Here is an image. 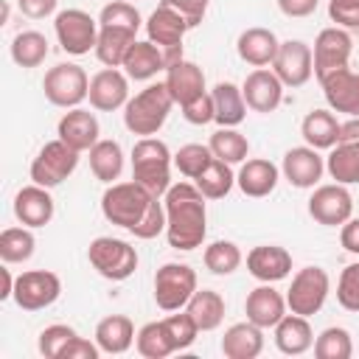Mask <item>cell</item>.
<instances>
[{"label": "cell", "instance_id": "1", "mask_svg": "<svg viewBox=\"0 0 359 359\" xmlns=\"http://www.w3.org/2000/svg\"><path fill=\"white\" fill-rule=\"evenodd\" d=\"M165 205V241L174 250L191 252L202 247L208 236V208L205 196L191 182H177L163 196Z\"/></svg>", "mask_w": 359, "mask_h": 359}, {"label": "cell", "instance_id": "2", "mask_svg": "<svg viewBox=\"0 0 359 359\" xmlns=\"http://www.w3.org/2000/svg\"><path fill=\"white\" fill-rule=\"evenodd\" d=\"M174 107V98L165 87V81H157V84H149L143 87L140 93H135L126 107H123V126L132 132V135H140V137H151L163 129V123L168 121V112Z\"/></svg>", "mask_w": 359, "mask_h": 359}, {"label": "cell", "instance_id": "3", "mask_svg": "<svg viewBox=\"0 0 359 359\" xmlns=\"http://www.w3.org/2000/svg\"><path fill=\"white\" fill-rule=\"evenodd\" d=\"M171 165L174 154L160 137H140L132 146V180L154 196H165L171 188Z\"/></svg>", "mask_w": 359, "mask_h": 359}, {"label": "cell", "instance_id": "4", "mask_svg": "<svg viewBox=\"0 0 359 359\" xmlns=\"http://www.w3.org/2000/svg\"><path fill=\"white\" fill-rule=\"evenodd\" d=\"M154 199L157 196L151 191H146L140 182H135V180L112 182V185H107V191L101 196V213H104V219L109 224H118V227L132 233L143 222V216L149 213Z\"/></svg>", "mask_w": 359, "mask_h": 359}, {"label": "cell", "instance_id": "5", "mask_svg": "<svg viewBox=\"0 0 359 359\" xmlns=\"http://www.w3.org/2000/svg\"><path fill=\"white\" fill-rule=\"evenodd\" d=\"M87 261H90V266L101 278H107V280H126L137 269V250L129 241H123V238L98 236L87 247Z\"/></svg>", "mask_w": 359, "mask_h": 359}, {"label": "cell", "instance_id": "6", "mask_svg": "<svg viewBox=\"0 0 359 359\" xmlns=\"http://www.w3.org/2000/svg\"><path fill=\"white\" fill-rule=\"evenodd\" d=\"M42 90H45V98L53 107L73 109V107H79L90 95V79H87V73H84L81 65H76V62H59V65H53L45 73Z\"/></svg>", "mask_w": 359, "mask_h": 359}, {"label": "cell", "instance_id": "7", "mask_svg": "<svg viewBox=\"0 0 359 359\" xmlns=\"http://www.w3.org/2000/svg\"><path fill=\"white\" fill-rule=\"evenodd\" d=\"M196 289H199V280H196V272L188 264L168 261L154 272V303L163 311L185 309Z\"/></svg>", "mask_w": 359, "mask_h": 359}, {"label": "cell", "instance_id": "8", "mask_svg": "<svg viewBox=\"0 0 359 359\" xmlns=\"http://www.w3.org/2000/svg\"><path fill=\"white\" fill-rule=\"evenodd\" d=\"M331 292V278L323 266H303L297 269V275L292 278V286L286 292V306L292 314H303L311 317L317 314Z\"/></svg>", "mask_w": 359, "mask_h": 359}, {"label": "cell", "instance_id": "9", "mask_svg": "<svg viewBox=\"0 0 359 359\" xmlns=\"http://www.w3.org/2000/svg\"><path fill=\"white\" fill-rule=\"evenodd\" d=\"M53 31H56V39H59V48L70 56H84L90 50H95V42H98V20L90 17L87 11L81 8H65L56 14L53 20Z\"/></svg>", "mask_w": 359, "mask_h": 359}, {"label": "cell", "instance_id": "10", "mask_svg": "<svg viewBox=\"0 0 359 359\" xmlns=\"http://www.w3.org/2000/svg\"><path fill=\"white\" fill-rule=\"evenodd\" d=\"M76 165H79V151L56 137L36 151L28 174H31V182H36L42 188H56L76 171Z\"/></svg>", "mask_w": 359, "mask_h": 359}, {"label": "cell", "instance_id": "11", "mask_svg": "<svg viewBox=\"0 0 359 359\" xmlns=\"http://www.w3.org/2000/svg\"><path fill=\"white\" fill-rule=\"evenodd\" d=\"M188 31H191L188 20L168 3H160L146 20V36H149V42H154V45H160L165 50L168 65L182 59V39H185Z\"/></svg>", "mask_w": 359, "mask_h": 359}, {"label": "cell", "instance_id": "12", "mask_svg": "<svg viewBox=\"0 0 359 359\" xmlns=\"http://www.w3.org/2000/svg\"><path fill=\"white\" fill-rule=\"evenodd\" d=\"M311 53H314V79L323 81L331 73L348 67L351 53H353V36L339 25L323 28L317 34V39H314Z\"/></svg>", "mask_w": 359, "mask_h": 359}, {"label": "cell", "instance_id": "13", "mask_svg": "<svg viewBox=\"0 0 359 359\" xmlns=\"http://www.w3.org/2000/svg\"><path fill=\"white\" fill-rule=\"evenodd\" d=\"M59 294H62V280H59L56 272H50V269H28V272L17 275L11 300L22 311H42V309L53 306L59 300Z\"/></svg>", "mask_w": 359, "mask_h": 359}, {"label": "cell", "instance_id": "14", "mask_svg": "<svg viewBox=\"0 0 359 359\" xmlns=\"http://www.w3.org/2000/svg\"><path fill=\"white\" fill-rule=\"evenodd\" d=\"M309 216L317 224L342 227L353 216V196H351L348 185H342V182L317 185L314 194L309 196Z\"/></svg>", "mask_w": 359, "mask_h": 359}, {"label": "cell", "instance_id": "15", "mask_svg": "<svg viewBox=\"0 0 359 359\" xmlns=\"http://www.w3.org/2000/svg\"><path fill=\"white\" fill-rule=\"evenodd\" d=\"M275 76L283 81V87H303L314 76V53L311 45L303 39H286L278 48V56L272 62Z\"/></svg>", "mask_w": 359, "mask_h": 359}, {"label": "cell", "instance_id": "16", "mask_svg": "<svg viewBox=\"0 0 359 359\" xmlns=\"http://www.w3.org/2000/svg\"><path fill=\"white\" fill-rule=\"evenodd\" d=\"M90 107L98 112H115L126 107L129 95V76L118 67H104L90 79Z\"/></svg>", "mask_w": 359, "mask_h": 359}, {"label": "cell", "instance_id": "17", "mask_svg": "<svg viewBox=\"0 0 359 359\" xmlns=\"http://www.w3.org/2000/svg\"><path fill=\"white\" fill-rule=\"evenodd\" d=\"M241 93H244V101L252 112L269 115L283 101V81L275 76V70L255 67L252 73H247V79L241 84Z\"/></svg>", "mask_w": 359, "mask_h": 359}, {"label": "cell", "instance_id": "18", "mask_svg": "<svg viewBox=\"0 0 359 359\" xmlns=\"http://www.w3.org/2000/svg\"><path fill=\"white\" fill-rule=\"evenodd\" d=\"M56 135L59 140H65L70 149H76L79 154L81 151H90L101 137V126H98V118L90 112V109H81V107H73L67 109L62 118H59V126H56Z\"/></svg>", "mask_w": 359, "mask_h": 359}, {"label": "cell", "instance_id": "19", "mask_svg": "<svg viewBox=\"0 0 359 359\" xmlns=\"http://www.w3.org/2000/svg\"><path fill=\"white\" fill-rule=\"evenodd\" d=\"M53 213H56V205H53L50 188H42V185L31 182V185L17 191V196H14V216H17L20 224H25L31 230L34 227H45V224H50Z\"/></svg>", "mask_w": 359, "mask_h": 359}, {"label": "cell", "instance_id": "20", "mask_svg": "<svg viewBox=\"0 0 359 359\" xmlns=\"http://www.w3.org/2000/svg\"><path fill=\"white\" fill-rule=\"evenodd\" d=\"M280 171L289 180V185H294V188H314L323 180L325 160L311 146H294V149H289L283 154Z\"/></svg>", "mask_w": 359, "mask_h": 359}, {"label": "cell", "instance_id": "21", "mask_svg": "<svg viewBox=\"0 0 359 359\" xmlns=\"http://www.w3.org/2000/svg\"><path fill=\"white\" fill-rule=\"evenodd\" d=\"M320 87H323V95H325L328 109L342 112L348 118H356L359 115V73L356 70H351V67L337 70L328 79H323Z\"/></svg>", "mask_w": 359, "mask_h": 359}, {"label": "cell", "instance_id": "22", "mask_svg": "<svg viewBox=\"0 0 359 359\" xmlns=\"http://www.w3.org/2000/svg\"><path fill=\"white\" fill-rule=\"evenodd\" d=\"M247 272L261 283L283 280L292 272V255L278 244H258L247 252Z\"/></svg>", "mask_w": 359, "mask_h": 359}, {"label": "cell", "instance_id": "23", "mask_svg": "<svg viewBox=\"0 0 359 359\" xmlns=\"http://www.w3.org/2000/svg\"><path fill=\"white\" fill-rule=\"evenodd\" d=\"M286 309H289V306H286V297H283L272 283L255 286V289L247 294V300H244V314H247V320L255 323V325H261V328H275V325L283 320Z\"/></svg>", "mask_w": 359, "mask_h": 359}, {"label": "cell", "instance_id": "24", "mask_svg": "<svg viewBox=\"0 0 359 359\" xmlns=\"http://www.w3.org/2000/svg\"><path fill=\"white\" fill-rule=\"evenodd\" d=\"M163 81H165L174 104H180V107H185L194 98H199L202 93H208L205 90V73H202V67L194 65V62H188V59H180V62L168 65Z\"/></svg>", "mask_w": 359, "mask_h": 359}, {"label": "cell", "instance_id": "25", "mask_svg": "<svg viewBox=\"0 0 359 359\" xmlns=\"http://www.w3.org/2000/svg\"><path fill=\"white\" fill-rule=\"evenodd\" d=\"M278 48H280V42H278L275 31L272 28H261V25H252V28L241 31L238 39H236V50H238L241 62H247L252 67L272 65L275 56H278Z\"/></svg>", "mask_w": 359, "mask_h": 359}, {"label": "cell", "instance_id": "26", "mask_svg": "<svg viewBox=\"0 0 359 359\" xmlns=\"http://www.w3.org/2000/svg\"><path fill=\"white\" fill-rule=\"evenodd\" d=\"M280 180V171L272 160H264V157H252V160H244L238 174H236V185L244 196H252V199H261V196H269L275 191Z\"/></svg>", "mask_w": 359, "mask_h": 359}, {"label": "cell", "instance_id": "27", "mask_svg": "<svg viewBox=\"0 0 359 359\" xmlns=\"http://www.w3.org/2000/svg\"><path fill=\"white\" fill-rule=\"evenodd\" d=\"M222 353L227 359H255L264 351V328L244 320V323H233L224 337H222Z\"/></svg>", "mask_w": 359, "mask_h": 359}, {"label": "cell", "instance_id": "28", "mask_svg": "<svg viewBox=\"0 0 359 359\" xmlns=\"http://www.w3.org/2000/svg\"><path fill=\"white\" fill-rule=\"evenodd\" d=\"M135 323L126 314H109L104 320H98L95 325V345L101 348V353L109 356H121L135 345Z\"/></svg>", "mask_w": 359, "mask_h": 359}, {"label": "cell", "instance_id": "29", "mask_svg": "<svg viewBox=\"0 0 359 359\" xmlns=\"http://www.w3.org/2000/svg\"><path fill=\"white\" fill-rule=\"evenodd\" d=\"M275 348L286 356H300L314 348V331L309 317L303 314H283V320L275 325Z\"/></svg>", "mask_w": 359, "mask_h": 359}, {"label": "cell", "instance_id": "30", "mask_svg": "<svg viewBox=\"0 0 359 359\" xmlns=\"http://www.w3.org/2000/svg\"><path fill=\"white\" fill-rule=\"evenodd\" d=\"M123 73L129 76V79H135V81H149V79H154L160 70H165L168 67V59H165V50L160 48V45H154V42H135L132 48H129V53H126V59H123Z\"/></svg>", "mask_w": 359, "mask_h": 359}, {"label": "cell", "instance_id": "31", "mask_svg": "<svg viewBox=\"0 0 359 359\" xmlns=\"http://www.w3.org/2000/svg\"><path fill=\"white\" fill-rule=\"evenodd\" d=\"M300 135H303L306 146H311L317 151L334 149L339 143V121H337L334 109H311L300 123Z\"/></svg>", "mask_w": 359, "mask_h": 359}, {"label": "cell", "instance_id": "32", "mask_svg": "<svg viewBox=\"0 0 359 359\" xmlns=\"http://www.w3.org/2000/svg\"><path fill=\"white\" fill-rule=\"evenodd\" d=\"M137 42V31L129 28H115V25H101L98 42H95V56L104 67H121L129 48Z\"/></svg>", "mask_w": 359, "mask_h": 359}, {"label": "cell", "instance_id": "33", "mask_svg": "<svg viewBox=\"0 0 359 359\" xmlns=\"http://www.w3.org/2000/svg\"><path fill=\"white\" fill-rule=\"evenodd\" d=\"M213 112H216V123L219 126H238L244 118H247V101H244V93L241 87H236L233 81H219L213 90Z\"/></svg>", "mask_w": 359, "mask_h": 359}, {"label": "cell", "instance_id": "34", "mask_svg": "<svg viewBox=\"0 0 359 359\" xmlns=\"http://www.w3.org/2000/svg\"><path fill=\"white\" fill-rule=\"evenodd\" d=\"M185 311L194 317L199 331H216L224 320V297L213 289H196L194 297L188 300Z\"/></svg>", "mask_w": 359, "mask_h": 359}, {"label": "cell", "instance_id": "35", "mask_svg": "<svg viewBox=\"0 0 359 359\" xmlns=\"http://www.w3.org/2000/svg\"><path fill=\"white\" fill-rule=\"evenodd\" d=\"M90 171L95 180L112 185L123 171V149L118 140H98L90 149Z\"/></svg>", "mask_w": 359, "mask_h": 359}, {"label": "cell", "instance_id": "36", "mask_svg": "<svg viewBox=\"0 0 359 359\" xmlns=\"http://www.w3.org/2000/svg\"><path fill=\"white\" fill-rule=\"evenodd\" d=\"M325 171L342 185H359V143H337L328 149Z\"/></svg>", "mask_w": 359, "mask_h": 359}, {"label": "cell", "instance_id": "37", "mask_svg": "<svg viewBox=\"0 0 359 359\" xmlns=\"http://www.w3.org/2000/svg\"><path fill=\"white\" fill-rule=\"evenodd\" d=\"M194 185L202 191L205 199H222V196H227V194L233 191V185H236V174H233L230 163L213 157V160L208 163V168L194 180Z\"/></svg>", "mask_w": 359, "mask_h": 359}, {"label": "cell", "instance_id": "38", "mask_svg": "<svg viewBox=\"0 0 359 359\" xmlns=\"http://www.w3.org/2000/svg\"><path fill=\"white\" fill-rule=\"evenodd\" d=\"M210 151L213 157L236 165V163H244L247 154H250V140L236 129V126H219L213 135H210Z\"/></svg>", "mask_w": 359, "mask_h": 359}, {"label": "cell", "instance_id": "39", "mask_svg": "<svg viewBox=\"0 0 359 359\" xmlns=\"http://www.w3.org/2000/svg\"><path fill=\"white\" fill-rule=\"evenodd\" d=\"M48 39L39 31H20L11 39V59L17 67H39L48 59Z\"/></svg>", "mask_w": 359, "mask_h": 359}, {"label": "cell", "instance_id": "40", "mask_svg": "<svg viewBox=\"0 0 359 359\" xmlns=\"http://www.w3.org/2000/svg\"><path fill=\"white\" fill-rule=\"evenodd\" d=\"M36 238L31 233V227H6L0 233V258L3 264H25L34 255Z\"/></svg>", "mask_w": 359, "mask_h": 359}, {"label": "cell", "instance_id": "41", "mask_svg": "<svg viewBox=\"0 0 359 359\" xmlns=\"http://www.w3.org/2000/svg\"><path fill=\"white\" fill-rule=\"evenodd\" d=\"M202 261H205V266H208L213 275L224 278V275H233V272L241 266L244 255H241V250H238V244H236V241L219 238V241H210V244L205 247Z\"/></svg>", "mask_w": 359, "mask_h": 359}, {"label": "cell", "instance_id": "42", "mask_svg": "<svg viewBox=\"0 0 359 359\" xmlns=\"http://www.w3.org/2000/svg\"><path fill=\"white\" fill-rule=\"evenodd\" d=\"M135 348L146 359H165V356H171L174 353V342H171V337L165 331V323L163 320L146 323L137 331V337H135Z\"/></svg>", "mask_w": 359, "mask_h": 359}, {"label": "cell", "instance_id": "43", "mask_svg": "<svg viewBox=\"0 0 359 359\" xmlns=\"http://www.w3.org/2000/svg\"><path fill=\"white\" fill-rule=\"evenodd\" d=\"M353 339L351 331L342 325H328L314 337V356L317 359H351Z\"/></svg>", "mask_w": 359, "mask_h": 359}, {"label": "cell", "instance_id": "44", "mask_svg": "<svg viewBox=\"0 0 359 359\" xmlns=\"http://www.w3.org/2000/svg\"><path fill=\"white\" fill-rule=\"evenodd\" d=\"M210 160H213V151H210V146H202V143H185V146H180V151L174 154L177 171H180L182 177H188V180H196V177L208 168Z\"/></svg>", "mask_w": 359, "mask_h": 359}, {"label": "cell", "instance_id": "45", "mask_svg": "<svg viewBox=\"0 0 359 359\" xmlns=\"http://www.w3.org/2000/svg\"><path fill=\"white\" fill-rule=\"evenodd\" d=\"M140 11L126 3V0H112L101 8L98 14V25H115V28H129V31H137L140 28Z\"/></svg>", "mask_w": 359, "mask_h": 359}, {"label": "cell", "instance_id": "46", "mask_svg": "<svg viewBox=\"0 0 359 359\" xmlns=\"http://www.w3.org/2000/svg\"><path fill=\"white\" fill-rule=\"evenodd\" d=\"M163 323H165V331H168V337H171V342H174V351L191 348V345L196 342V337H199V328H196V323H194V317H191L188 311L168 314Z\"/></svg>", "mask_w": 359, "mask_h": 359}, {"label": "cell", "instance_id": "47", "mask_svg": "<svg viewBox=\"0 0 359 359\" xmlns=\"http://www.w3.org/2000/svg\"><path fill=\"white\" fill-rule=\"evenodd\" d=\"M76 337V328L73 325H65V323H53L48 328L39 331V339H36V348L45 359H59L62 348Z\"/></svg>", "mask_w": 359, "mask_h": 359}, {"label": "cell", "instance_id": "48", "mask_svg": "<svg viewBox=\"0 0 359 359\" xmlns=\"http://www.w3.org/2000/svg\"><path fill=\"white\" fill-rule=\"evenodd\" d=\"M337 300L348 311H359V264H348L337 280Z\"/></svg>", "mask_w": 359, "mask_h": 359}, {"label": "cell", "instance_id": "49", "mask_svg": "<svg viewBox=\"0 0 359 359\" xmlns=\"http://www.w3.org/2000/svg\"><path fill=\"white\" fill-rule=\"evenodd\" d=\"M160 233H165V205H163V196H157V199L151 202L149 213H146L143 222L132 230V236L149 241V238H157Z\"/></svg>", "mask_w": 359, "mask_h": 359}, {"label": "cell", "instance_id": "50", "mask_svg": "<svg viewBox=\"0 0 359 359\" xmlns=\"http://www.w3.org/2000/svg\"><path fill=\"white\" fill-rule=\"evenodd\" d=\"M180 109H182V118L188 123H194V126H205V123H210L216 118V112H213V95L210 93H202L199 98H194L191 104H185Z\"/></svg>", "mask_w": 359, "mask_h": 359}, {"label": "cell", "instance_id": "51", "mask_svg": "<svg viewBox=\"0 0 359 359\" xmlns=\"http://www.w3.org/2000/svg\"><path fill=\"white\" fill-rule=\"evenodd\" d=\"M98 353H101V348H98L95 342H90V339H84V337L76 334V337L62 348L59 359H98Z\"/></svg>", "mask_w": 359, "mask_h": 359}, {"label": "cell", "instance_id": "52", "mask_svg": "<svg viewBox=\"0 0 359 359\" xmlns=\"http://www.w3.org/2000/svg\"><path fill=\"white\" fill-rule=\"evenodd\" d=\"M163 3L174 6V8L188 20L191 28H196V25L205 20V11H208V6H210V0H163Z\"/></svg>", "mask_w": 359, "mask_h": 359}, {"label": "cell", "instance_id": "53", "mask_svg": "<svg viewBox=\"0 0 359 359\" xmlns=\"http://www.w3.org/2000/svg\"><path fill=\"white\" fill-rule=\"evenodd\" d=\"M17 6H20V11H22L25 17H31V20H45V17H50V14L56 11L59 0H17Z\"/></svg>", "mask_w": 359, "mask_h": 359}, {"label": "cell", "instance_id": "54", "mask_svg": "<svg viewBox=\"0 0 359 359\" xmlns=\"http://www.w3.org/2000/svg\"><path fill=\"white\" fill-rule=\"evenodd\" d=\"M339 244L345 247V252L359 255V216H351V219L339 227Z\"/></svg>", "mask_w": 359, "mask_h": 359}, {"label": "cell", "instance_id": "55", "mask_svg": "<svg viewBox=\"0 0 359 359\" xmlns=\"http://www.w3.org/2000/svg\"><path fill=\"white\" fill-rule=\"evenodd\" d=\"M317 3H320V0H278V8H280L286 17L300 20V17L314 14V11H317Z\"/></svg>", "mask_w": 359, "mask_h": 359}, {"label": "cell", "instance_id": "56", "mask_svg": "<svg viewBox=\"0 0 359 359\" xmlns=\"http://www.w3.org/2000/svg\"><path fill=\"white\" fill-rule=\"evenodd\" d=\"M328 17L331 22H337L339 28H359V6L353 8H342V6H328Z\"/></svg>", "mask_w": 359, "mask_h": 359}, {"label": "cell", "instance_id": "57", "mask_svg": "<svg viewBox=\"0 0 359 359\" xmlns=\"http://www.w3.org/2000/svg\"><path fill=\"white\" fill-rule=\"evenodd\" d=\"M339 143H359V115L339 123Z\"/></svg>", "mask_w": 359, "mask_h": 359}, {"label": "cell", "instance_id": "58", "mask_svg": "<svg viewBox=\"0 0 359 359\" xmlns=\"http://www.w3.org/2000/svg\"><path fill=\"white\" fill-rule=\"evenodd\" d=\"M0 278H3V289H0V300H8L11 294H14V283H17V278L11 275V269H0Z\"/></svg>", "mask_w": 359, "mask_h": 359}, {"label": "cell", "instance_id": "59", "mask_svg": "<svg viewBox=\"0 0 359 359\" xmlns=\"http://www.w3.org/2000/svg\"><path fill=\"white\" fill-rule=\"evenodd\" d=\"M328 6H342V8H353V6H359V0H328Z\"/></svg>", "mask_w": 359, "mask_h": 359}]
</instances>
